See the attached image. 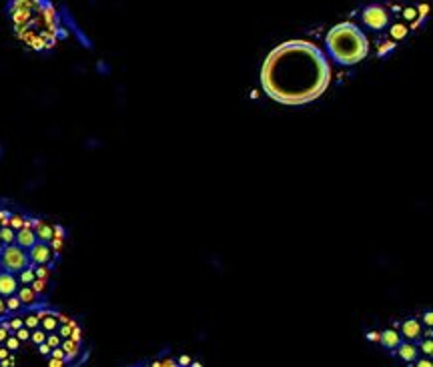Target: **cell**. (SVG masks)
Returning a JSON list of instances; mask_svg holds the SVG:
<instances>
[{"label":"cell","instance_id":"6da1fadb","mask_svg":"<svg viewBox=\"0 0 433 367\" xmlns=\"http://www.w3.org/2000/svg\"><path fill=\"white\" fill-rule=\"evenodd\" d=\"M331 66L325 53L309 40H287L275 46L261 66L265 95L279 105H309L329 89Z\"/></svg>","mask_w":433,"mask_h":367},{"label":"cell","instance_id":"7a4b0ae2","mask_svg":"<svg viewBox=\"0 0 433 367\" xmlns=\"http://www.w3.org/2000/svg\"><path fill=\"white\" fill-rule=\"evenodd\" d=\"M10 20L17 39L33 51H51L60 37L57 8L51 0H12Z\"/></svg>","mask_w":433,"mask_h":367},{"label":"cell","instance_id":"3957f363","mask_svg":"<svg viewBox=\"0 0 433 367\" xmlns=\"http://www.w3.org/2000/svg\"><path fill=\"white\" fill-rule=\"evenodd\" d=\"M325 44H327V51H329L331 58L337 64H343V66L359 64L363 58L369 55V40L353 22L335 24L329 30Z\"/></svg>","mask_w":433,"mask_h":367},{"label":"cell","instance_id":"277c9868","mask_svg":"<svg viewBox=\"0 0 433 367\" xmlns=\"http://www.w3.org/2000/svg\"><path fill=\"white\" fill-rule=\"evenodd\" d=\"M33 249V247H30ZM30 249L22 247L17 243V239L12 243H4L2 245V251H0V263H2V269L8 271V273H15L19 277L20 273L28 267H38L33 263V257H30Z\"/></svg>","mask_w":433,"mask_h":367},{"label":"cell","instance_id":"5b68a950","mask_svg":"<svg viewBox=\"0 0 433 367\" xmlns=\"http://www.w3.org/2000/svg\"><path fill=\"white\" fill-rule=\"evenodd\" d=\"M361 19H363V24L367 28H371L375 33H381L387 26L389 19H391V10L387 6H383V4H371V6L363 8Z\"/></svg>","mask_w":433,"mask_h":367},{"label":"cell","instance_id":"8992f818","mask_svg":"<svg viewBox=\"0 0 433 367\" xmlns=\"http://www.w3.org/2000/svg\"><path fill=\"white\" fill-rule=\"evenodd\" d=\"M421 323L417 321V319H407V321H403L401 323V335H403V339H407V341H415V339H419L421 337Z\"/></svg>","mask_w":433,"mask_h":367},{"label":"cell","instance_id":"52a82bcc","mask_svg":"<svg viewBox=\"0 0 433 367\" xmlns=\"http://www.w3.org/2000/svg\"><path fill=\"white\" fill-rule=\"evenodd\" d=\"M379 341H381V346L387 349H394L401 343V335L397 333L396 329H385L383 333H379Z\"/></svg>","mask_w":433,"mask_h":367},{"label":"cell","instance_id":"ba28073f","mask_svg":"<svg viewBox=\"0 0 433 367\" xmlns=\"http://www.w3.org/2000/svg\"><path fill=\"white\" fill-rule=\"evenodd\" d=\"M396 349L397 355H399L403 361H407V364H414L415 359H417V348H415L412 341H401Z\"/></svg>","mask_w":433,"mask_h":367},{"label":"cell","instance_id":"9c48e42d","mask_svg":"<svg viewBox=\"0 0 433 367\" xmlns=\"http://www.w3.org/2000/svg\"><path fill=\"white\" fill-rule=\"evenodd\" d=\"M421 351H423L425 355H433V341H432V337H427V339H423V341H421Z\"/></svg>","mask_w":433,"mask_h":367},{"label":"cell","instance_id":"30bf717a","mask_svg":"<svg viewBox=\"0 0 433 367\" xmlns=\"http://www.w3.org/2000/svg\"><path fill=\"white\" fill-rule=\"evenodd\" d=\"M423 323H425L427 328H432L433 325V311H427V313L423 315Z\"/></svg>","mask_w":433,"mask_h":367},{"label":"cell","instance_id":"8fae6325","mask_svg":"<svg viewBox=\"0 0 433 367\" xmlns=\"http://www.w3.org/2000/svg\"><path fill=\"white\" fill-rule=\"evenodd\" d=\"M154 366H169V367H175V366H179L177 361H173V359H163V361H157Z\"/></svg>","mask_w":433,"mask_h":367},{"label":"cell","instance_id":"7c38bea8","mask_svg":"<svg viewBox=\"0 0 433 367\" xmlns=\"http://www.w3.org/2000/svg\"><path fill=\"white\" fill-rule=\"evenodd\" d=\"M177 364H179V366H188V364H191V357H188V355H181Z\"/></svg>","mask_w":433,"mask_h":367},{"label":"cell","instance_id":"4fadbf2b","mask_svg":"<svg viewBox=\"0 0 433 367\" xmlns=\"http://www.w3.org/2000/svg\"><path fill=\"white\" fill-rule=\"evenodd\" d=\"M415 364L419 367H432V359H419V361L415 359Z\"/></svg>","mask_w":433,"mask_h":367},{"label":"cell","instance_id":"5bb4252c","mask_svg":"<svg viewBox=\"0 0 433 367\" xmlns=\"http://www.w3.org/2000/svg\"><path fill=\"white\" fill-rule=\"evenodd\" d=\"M367 339H369V341H379V333H377V331L367 333Z\"/></svg>","mask_w":433,"mask_h":367}]
</instances>
